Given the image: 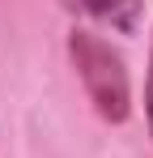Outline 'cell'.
Returning <instances> with one entry per match:
<instances>
[{
  "label": "cell",
  "instance_id": "cell-1",
  "mask_svg": "<svg viewBox=\"0 0 153 158\" xmlns=\"http://www.w3.org/2000/svg\"><path fill=\"white\" fill-rule=\"evenodd\" d=\"M64 52H68V64L94 107V115L111 128L128 124L132 120V77H128V60L119 56V47L98 26L76 22L64 34Z\"/></svg>",
  "mask_w": 153,
  "mask_h": 158
},
{
  "label": "cell",
  "instance_id": "cell-2",
  "mask_svg": "<svg viewBox=\"0 0 153 158\" xmlns=\"http://www.w3.org/2000/svg\"><path fill=\"white\" fill-rule=\"evenodd\" d=\"M76 22H98V26H111L119 30V34H136V22L145 17V9L140 4H111V9H102V4H85V9H73Z\"/></svg>",
  "mask_w": 153,
  "mask_h": 158
},
{
  "label": "cell",
  "instance_id": "cell-3",
  "mask_svg": "<svg viewBox=\"0 0 153 158\" xmlns=\"http://www.w3.org/2000/svg\"><path fill=\"white\" fill-rule=\"evenodd\" d=\"M145 128L153 141V39H149V69H145Z\"/></svg>",
  "mask_w": 153,
  "mask_h": 158
}]
</instances>
